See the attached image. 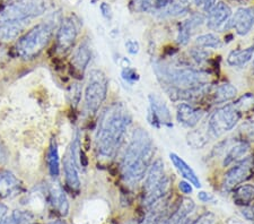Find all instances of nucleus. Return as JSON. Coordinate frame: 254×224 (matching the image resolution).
<instances>
[{"instance_id":"1","label":"nucleus","mask_w":254,"mask_h":224,"mask_svg":"<svg viewBox=\"0 0 254 224\" xmlns=\"http://www.w3.org/2000/svg\"><path fill=\"white\" fill-rule=\"evenodd\" d=\"M131 124V116L122 103H112L101 113L95 145L98 156L112 158L120 149Z\"/></svg>"},{"instance_id":"2","label":"nucleus","mask_w":254,"mask_h":224,"mask_svg":"<svg viewBox=\"0 0 254 224\" xmlns=\"http://www.w3.org/2000/svg\"><path fill=\"white\" fill-rule=\"evenodd\" d=\"M154 150L149 134L141 128L134 130L121 162L122 174L127 182L137 185L145 178L153 160Z\"/></svg>"},{"instance_id":"3","label":"nucleus","mask_w":254,"mask_h":224,"mask_svg":"<svg viewBox=\"0 0 254 224\" xmlns=\"http://www.w3.org/2000/svg\"><path fill=\"white\" fill-rule=\"evenodd\" d=\"M57 27L56 18L49 19L32 27L30 31L18 38L16 52L23 59H33L38 57L48 46Z\"/></svg>"},{"instance_id":"4","label":"nucleus","mask_w":254,"mask_h":224,"mask_svg":"<svg viewBox=\"0 0 254 224\" xmlns=\"http://www.w3.org/2000/svg\"><path fill=\"white\" fill-rule=\"evenodd\" d=\"M51 0H13L0 10V23L24 22L46 14L51 9Z\"/></svg>"},{"instance_id":"5","label":"nucleus","mask_w":254,"mask_h":224,"mask_svg":"<svg viewBox=\"0 0 254 224\" xmlns=\"http://www.w3.org/2000/svg\"><path fill=\"white\" fill-rule=\"evenodd\" d=\"M241 119V111L234 104H226L217 108L208 120L207 133L209 137L219 138L235 128Z\"/></svg>"},{"instance_id":"6","label":"nucleus","mask_w":254,"mask_h":224,"mask_svg":"<svg viewBox=\"0 0 254 224\" xmlns=\"http://www.w3.org/2000/svg\"><path fill=\"white\" fill-rule=\"evenodd\" d=\"M108 77L100 69H92L85 88V104L88 112L96 113L108 95Z\"/></svg>"},{"instance_id":"7","label":"nucleus","mask_w":254,"mask_h":224,"mask_svg":"<svg viewBox=\"0 0 254 224\" xmlns=\"http://www.w3.org/2000/svg\"><path fill=\"white\" fill-rule=\"evenodd\" d=\"M80 154V141L79 137L73 138L70 146L64 154V170L65 183L69 189L72 191L80 190V179H79V161L78 156Z\"/></svg>"},{"instance_id":"8","label":"nucleus","mask_w":254,"mask_h":224,"mask_svg":"<svg viewBox=\"0 0 254 224\" xmlns=\"http://www.w3.org/2000/svg\"><path fill=\"white\" fill-rule=\"evenodd\" d=\"M254 171V157L248 156L237 162L232 166L223 178V189L225 191H233L241 183L251 178Z\"/></svg>"},{"instance_id":"9","label":"nucleus","mask_w":254,"mask_h":224,"mask_svg":"<svg viewBox=\"0 0 254 224\" xmlns=\"http://www.w3.org/2000/svg\"><path fill=\"white\" fill-rule=\"evenodd\" d=\"M78 35V28L72 17L61 19L60 25L57 31V48L60 52H67L73 47Z\"/></svg>"},{"instance_id":"10","label":"nucleus","mask_w":254,"mask_h":224,"mask_svg":"<svg viewBox=\"0 0 254 224\" xmlns=\"http://www.w3.org/2000/svg\"><path fill=\"white\" fill-rule=\"evenodd\" d=\"M149 104V115L151 117L150 121L153 126L157 128L161 127V126H165V127H172V126H173L170 109L167 107L165 102L163 101L161 96H158L156 94H150Z\"/></svg>"},{"instance_id":"11","label":"nucleus","mask_w":254,"mask_h":224,"mask_svg":"<svg viewBox=\"0 0 254 224\" xmlns=\"http://www.w3.org/2000/svg\"><path fill=\"white\" fill-rule=\"evenodd\" d=\"M232 9L227 3L223 1L217 2L216 5L208 11L206 24L208 28L212 31L225 30L227 24H231Z\"/></svg>"},{"instance_id":"12","label":"nucleus","mask_w":254,"mask_h":224,"mask_svg":"<svg viewBox=\"0 0 254 224\" xmlns=\"http://www.w3.org/2000/svg\"><path fill=\"white\" fill-rule=\"evenodd\" d=\"M204 115L203 110L194 107L189 102H182L176 107V119L183 127L193 128L199 124Z\"/></svg>"},{"instance_id":"13","label":"nucleus","mask_w":254,"mask_h":224,"mask_svg":"<svg viewBox=\"0 0 254 224\" xmlns=\"http://www.w3.org/2000/svg\"><path fill=\"white\" fill-rule=\"evenodd\" d=\"M232 27L235 28L239 35H247L250 33L254 25V13L251 8L241 7L235 11L234 16L231 19Z\"/></svg>"},{"instance_id":"14","label":"nucleus","mask_w":254,"mask_h":224,"mask_svg":"<svg viewBox=\"0 0 254 224\" xmlns=\"http://www.w3.org/2000/svg\"><path fill=\"white\" fill-rule=\"evenodd\" d=\"M170 190H171V179L169 177H166L161 183H159V185L154 187L153 189L147 191V193H143V201H142L143 207L150 210L154 205H156L157 203H159L162 199L165 198L167 195H169Z\"/></svg>"},{"instance_id":"15","label":"nucleus","mask_w":254,"mask_h":224,"mask_svg":"<svg viewBox=\"0 0 254 224\" xmlns=\"http://www.w3.org/2000/svg\"><path fill=\"white\" fill-rule=\"evenodd\" d=\"M203 22H206V17L202 14H193L190 18H188L187 20L181 24L180 26L179 33H178V43L180 46H187L188 43L190 42L191 35L193 33V30L198 26L203 24Z\"/></svg>"},{"instance_id":"16","label":"nucleus","mask_w":254,"mask_h":224,"mask_svg":"<svg viewBox=\"0 0 254 224\" xmlns=\"http://www.w3.org/2000/svg\"><path fill=\"white\" fill-rule=\"evenodd\" d=\"M166 178L165 176V168H164V162L161 158H157L156 161L151 163L150 166L147 170V173L145 176V185H143V193H147L150 189H153L154 187L159 185L164 179Z\"/></svg>"},{"instance_id":"17","label":"nucleus","mask_w":254,"mask_h":224,"mask_svg":"<svg viewBox=\"0 0 254 224\" xmlns=\"http://www.w3.org/2000/svg\"><path fill=\"white\" fill-rule=\"evenodd\" d=\"M49 197H50L53 209L58 212L61 217H67L69 213V202L67 195L58 183H51L49 188Z\"/></svg>"},{"instance_id":"18","label":"nucleus","mask_w":254,"mask_h":224,"mask_svg":"<svg viewBox=\"0 0 254 224\" xmlns=\"http://www.w3.org/2000/svg\"><path fill=\"white\" fill-rule=\"evenodd\" d=\"M20 190V181L9 171L0 172V196L3 198L13 197Z\"/></svg>"},{"instance_id":"19","label":"nucleus","mask_w":254,"mask_h":224,"mask_svg":"<svg viewBox=\"0 0 254 224\" xmlns=\"http://www.w3.org/2000/svg\"><path fill=\"white\" fill-rule=\"evenodd\" d=\"M170 158L176 170L181 173V176L186 179L187 181H189L192 186L196 187V188H200V187H201V181H200L199 177L196 176L194 170L192 169L182 157H180L178 154L175 153H170Z\"/></svg>"},{"instance_id":"20","label":"nucleus","mask_w":254,"mask_h":224,"mask_svg":"<svg viewBox=\"0 0 254 224\" xmlns=\"http://www.w3.org/2000/svg\"><path fill=\"white\" fill-rule=\"evenodd\" d=\"M28 23H30L28 20L0 23V40L11 41L19 38V35L23 33Z\"/></svg>"},{"instance_id":"21","label":"nucleus","mask_w":254,"mask_h":224,"mask_svg":"<svg viewBox=\"0 0 254 224\" xmlns=\"http://www.w3.org/2000/svg\"><path fill=\"white\" fill-rule=\"evenodd\" d=\"M194 210V203L190 198H183L179 206L174 210L163 224H181L192 211Z\"/></svg>"},{"instance_id":"22","label":"nucleus","mask_w":254,"mask_h":224,"mask_svg":"<svg viewBox=\"0 0 254 224\" xmlns=\"http://www.w3.org/2000/svg\"><path fill=\"white\" fill-rule=\"evenodd\" d=\"M92 59V51L89 48L88 43L84 41L79 44V47L76 49V51L73 52L72 56V63L75 65V67L83 73L86 67L88 66L89 61Z\"/></svg>"},{"instance_id":"23","label":"nucleus","mask_w":254,"mask_h":224,"mask_svg":"<svg viewBox=\"0 0 254 224\" xmlns=\"http://www.w3.org/2000/svg\"><path fill=\"white\" fill-rule=\"evenodd\" d=\"M47 164L49 172L52 178L59 177L60 174V157H59V150L57 142L52 140L50 143V146L48 149L47 153Z\"/></svg>"},{"instance_id":"24","label":"nucleus","mask_w":254,"mask_h":224,"mask_svg":"<svg viewBox=\"0 0 254 224\" xmlns=\"http://www.w3.org/2000/svg\"><path fill=\"white\" fill-rule=\"evenodd\" d=\"M249 149H250L249 145L244 142H240L234 146H232L224 157V161H223L224 166H229L234 162L237 163L243 160V158H245V156L248 155Z\"/></svg>"},{"instance_id":"25","label":"nucleus","mask_w":254,"mask_h":224,"mask_svg":"<svg viewBox=\"0 0 254 224\" xmlns=\"http://www.w3.org/2000/svg\"><path fill=\"white\" fill-rule=\"evenodd\" d=\"M233 201L239 206H248L254 201V186L240 185L233 190Z\"/></svg>"},{"instance_id":"26","label":"nucleus","mask_w":254,"mask_h":224,"mask_svg":"<svg viewBox=\"0 0 254 224\" xmlns=\"http://www.w3.org/2000/svg\"><path fill=\"white\" fill-rule=\"evenodd\" d=\"M237 89L234 85L229 83H224L216 87L214 93H212V101H214V103L216 104H222L225 103V102L235 99Z\"/></svg>"},{"instance_id":"27","label":"nucleus","mask_w":254,"mask_h":224,"mask_svg":"<svg viewBox=\"0 0 254 224\" xmlns=\"http://www.w3.org/2000/svg\"><path fill=\"white\" fill-rule=\"evenodd\" d=\"M254 48L250 47L242 50H233L227 57V64L232 67H243L253 57Z\"/></svg>"},{"instance_id":"28","label":"nucleus","mask_w":254,"mask_h":224,"mask_svg":"<svg viewBox=\"0 0 254 224\" xmlns=\"http://www.w3.org/2000/svg\"><path fill=\"white\" fill-rule=\"evenodd\" d=\"M194 43L196 48L201 49H220L223 47L222 40L212 33H206L196 36Z\"/></svg>"},{"instance_id":"29","label":"nucleus","mask_w":254,"mask_h":224,"mask_svg":"<svg viewBox=\"0 0 254 224\" xmlns=\"http://www.w3.org/2000/svg\"><path fill=\"white\" fill-rule=\"evenodd\" d=\"M164 15L172 16V17H178V16L184 15L188 11V8L186 5L181 2H172L166 8L162 9Z\"/></svg>"},{"instance_id":"30","label":"nucleus","mask_w":254,"mask_h":224,"mask_svg":"<svg viewBox=\"0 0 254 224\" xmlns=\"http://www.w3.org/2000/svg\"><path fill=\"white\" fill-rule=\"evenodd\" d=\"M11 221H13V224H31L33 222V217L27 212L15 211L11 214Z\"/></svg>"},{"instance_id":"31","label":"nucleus","mask_w":254,"mask_h":224,"mask_svg":"<svg viewBox=\"0 0 254 224\" xmlns=\"http://www.w3.org/2000/svg\"><path fill=\"white\" fill-rule=\"evenodd\" d=\"M155 0H134V10L139 13H147L154 8Z\"/></svg>"},{"instance_id":"32","label":"nucleus","mask_w":254,"mask_h":224,"mask_svg":"<svg viewBox=\"0 0 254 224\" xmlns=\"http://www.w3.org/2000/svg\"><path fill=\"white\" fill-rule=\"evenodd\" d=\"M121 76L122 78L129 84H133L134 81H137L139 79V74L136 72V69L130 67L124 68V71L121 73Z\"/></svg>"},{"instance_id":"33","label":"nucleus","mask_w":254,"mask_h":224,"mask_svg":"<svg viewBox=\"0 0 254 224\" xmlns=\"http://www.w3.org/2000/svg\"><path fill=\"white\" fill-rule=\"evenodd\" d=\"M190 55L196 64H202L203 61H206L209 57V54L207 51H204V49L201 48H193L190 51Z\"/></svg>"},{"instance_id":"34","label":"nucleus","mask_w":254,"mask_h":224,"mask_svg":"<svg viewBox=\"0 0 254 224\" xmlns=\"http://www.w3.org/2000/svg\"><path fill=\"white\" fill-rule=\"evenodd\" d=\"M192 224H218V220L216 219L214 214L207 213V214L201 215V217H200L198 220H195Z\"/></svg>"},{"instance_id":"35","label":"nucleus","mask_w":254,"mask_h":224,"mask_svg":"<svg viewBox=\"0 0 254 224\" xmlns=\"http://www.w3.org/2000/svg\"><path fill=\"white\" fill-rule=\"evenodd\" d=\"M193 1L196 7H199L200 9L206 11V13H208V11L217 3V0H193Z\"/></svg>"},{"instance_id":"36","label":"nucleus","mask_w":254,"mask_h":224,"mask_svg":"<svg viewBox=\"0 0 254 224\" xmlns=\"http://www.w3.org/2000/svg\"><path fill=\"white\" fill-rule=\"evenodd\" d=\"M0 224H13L8 207L1 203H0Z\"/></svg>"},{"instance_id":"37","label":"nucleus","mask_w":254,"mask_h":224,"mask_svg":"<svg viewBox=\"0 0 254 224\" xmlns=\"http://www.w3.org/2000/svg\"><path fill=\"white\" fill-rule=\"evenodd\" d=\"M70 96H71V102L75 105L79 103L80 97H81V87L79 84H72L70 87Z\"/></svg>"},{"instance_id":"38","label":"nucleus","mask_w":254,"mask_h":224,"mask_svg":"<svg viewBox=\"0 0 254 224\" xmlns=\"http://www.w3.org/2000/svg\"><path fill=\"white\" fill-rule=\"evenodd\" d=\"M126 48L130 55H137L139 52V43L137 41L128 40L126 42Z\"/></svg>"},{"instance_id":"39","label":"nucleus","mask_w":254,"mask_h":224,"mask_svg":"<svg viewBox=\"0 0 254 224\" xmlns=\"http://www.w3.org/2000/svg\"><path fill=\"white\" fill-rule=\"evenodd\" d=\"M100 10L102 15H103V17L106 19H111L112 18V9H111V6L109 5V3L106 2H102L101 6H100Z\"/></svg>"},{"instance_id":"40","label":"nucleus","mask_w":254,"mask_h":224,"mask_svg":"<svg viewBox=\"0 0 254 224\" xmlns=\"http://www.w3.org/2000/svg\"><path fill=\"white\" fill-rule=\"evenodd\" d=\"M179 189L182 191L183 194L186 195H190L193 191V187H192L191 183L187 180H182L179 182Z\"/></svg>"},{"instance_id":"41","label":"nucleus","mask_w":254,"mask_h":224,"mask_svg":"<svg viewBox=\"0 0 254 224\" xmlns=\"http://www.w3.org/2000/svg\"><path fill=\"white\" fill-rule=\"evenodd\" d=\"M242 214H243L248 220H250V221H254V206H252L251 204L248 206H244Z\"/></svg>"},{"instance_id":"42","label":"nucleus","mask_w":254,"mask_h":224,"mask_svg":"<svg viewBox=\"0 0 254 224\" xmlns=\"http://www.w3.org/2000/svg\"><path fill=\"white\" fill-rule=\"evenodd\" d=\"M198 198H199V201H201L203 203H209V202L214 201V196H212L211 194L206 193V191H200V193L198 194Z\"/></svg>"},{"instance_id":"43","label":"nucleus","mask_w":254,"mask_h":224,"mask_svg":"<svg viewBox=\"0 0 254 224\" xmlns=\"http://www.w3.org/2000/svg\"><path fill=\"white\" fill-rule=\"evenodd\" d=\"M172 3V0H155L154 8L155 9H164Z\"/></svg>"},{"instance_id":"44","label":"nucleus","mask_w":254,"mask_h":224,"mask_svg":"<svg viewBox=\"0 0 254 224\" xmlns=\"http://www.w3.org/2000/svg\"><path fill=\"white\" fill-rule=\"evenodd\" d=\"M6 156H7L6 150H5V149L2 148V145L0 144V163H2V162L6 161Z\"/></svg>"},{"instance_id":"45","label":"nucleus","mask_w":254,"mask_h":224,"mask_svg":"<svg viewBox=\"0 0 254 224\" xmlns=\"http://www.w3.org/2000/svg\"><path fill=\"white\" fill-rule=\"evenodd\" d=\"M49 224H67L64 221H61V220H57V221H52Z\"/></svg>"},{"instance_id":"46","label":"nucleus","mask_w":254,"mask_h":224,"mask_svg":"<svg viewBox=\"0 0 254 224\" xmlns=\"http://www.w3.org/2000/svg\"><path fill=\"white\" fill-rule=\"evenodd\" d=\"M129 224H139L138 222H131V223H129Z\"/></svg>"}]
</instances>
